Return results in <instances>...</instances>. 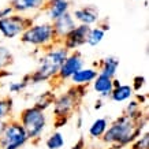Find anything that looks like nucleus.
<instances>
[{
  "label": "nucleus",
  "instance_id": "obj_2",
  "mask_svg": "<svg viewBox=\"0 0 149 149\" xmlns=\"http://www.w3.org/2000/svg\"><path fill=\"white\" fill-rule=\"evenodd\" d=\"M67 55L68 51L60 42H55L54 45L41 51L40 56L37 59L36 70L27 74L30 86L42 85V84L56 81L58 72Z\"/></svg>",
  "mask_w": 149,
  "mask_h": 149
},
{
  "label": "nucleus",
  "instance_id": "obj_23",
  "mask_svg": "<svg viewBox=\"0 0 149 149\" xmlns=\"http://www.w3.org/2000/svg\"><path fill=\"white\" fill-rule=\"evenodd\" d=\"M55 96H56V93L52 92V91L42 92V93H40V95L36 97L33 105H36L37 108L42 109V111H48V109L52 107V103H54Z\"/></svg>",
  "mask_w": 149,
  "mask_h": 149
},
{
  "label": "nucleus",
  "instance_id": "obj_30",
  "mask_svg": "<svg viewBox=\"0 0 149 149\" xmlns=\"http://www.w3.org/2000/svg\"><path fill=\"white\" fill-rule=\"evenodd\" d=\"M75 126H77V129H82V126H84V116L82 115L75 116Z\"/></svg>",
  "mask_w": 149,
  "mask_h": 149
},
{
  "label": "nucleus",
  "instance_id": "obj_19",
  "mask_svg": "<svg viewBox=\"0 0 149 149\" xmlns=\"http://www.w3.org/2000/svg\"><path fill=\"white\" fill-rule=\"evenodd\" d=\"M109 120L105 116H99L89 125L88 127V136L92 140H101V137L105 134V131L108 129Z\"/></svg>",
  "mask_w": 149,
  "mask_h": 149
},
{
  "label": "nucleus",
  "instance_id": "obj_17",
  "mask_svg": "<svg viewBox=\"0 0 149 149\" xmlns=\"http://www.w3.org/2000/svg\"><path fill=\"white\" fill-rule=\"evenodd\" d=\"M134 96H136V92L133 91L130 84H122L120 82L116 86H113L112 92H111V96H109V100L113 101V103L122 104V103H127Z\"/></svg>",
  "mask_w": 149,
  "mask_h": 149
},
{
  "label": "nucleus",
  "instance_id": "obj_20",
  "mask_svg": "<svg viewBox=\"0 0 149 149\" xmlns=\"http://www.w3.org/2000/svg\"><path fill=\"white\" fill-rule=\"evenodd\" d=\"M14 113V100L10 96L0 97V120L8 122L13 119Z\"/></svg>",
  "mask_w": 149,
  "mask_h": 149
},
{
  "label": "nucleus",
  "instance_id": "obj_14",
  "mask_svg": "<svg viewBox=\"0 0 149 149\" xmlns=\"http://www.w3.org/2000/svg\"><path fill=\"white\" fill-rule=\"evenodd\" d=\"M97 68L95 67H84L81 70H78L71 78H70V81L71 82V86H81V88H88V86L92 85V82L95 81V78L97 77Z\"/></svg>",
  "mask_w": 149,
  "mask_h": 149
},
{
  "label": "nucleus",
  "instance_id": "obj_9",
  "mask_svg": "<svg viewBox=\"0 0 149 149\" xmlns=\"http://www.w3.org/2000/svg\"><path fill=\"white\" fill-rule=\"evenodd\" d=\"M89 32V26L85 25H75V27L63 40L60 41V44L68 51V52H75L79 51L84 45H86V36Z\"/></svg>",
  "mask_w": 149,
  "mask_h": 149
},
{
  "label": "nucleus",
  "instance_id": "obj_34",
  "mask_svg": "<svg viewBox=\"0 0 149 149\" xmlns=\"http://www.w3.org/2000/svg\"><path fill=\"white\" fill-rule=\"evenodd\" d=\"M134 1H145V0H134Z\"/></svg>",
  "mask_w": 149,
  "mask_h": 149
},
{
  "label": "nucleus",
  "instance_id": "obj_13",
  "mask_svg": "<svg viewBox=\"0 0 149 149\" xmlns=\"http://www.w3.org/2000/svg\"><path fill=\"white\" fill-rule=\"evenodd\" d=\"M75 25H77V23H75V21L72 18L71 13L64 14L63 17H60V18H58L56 21L52 22V27H54L55 36H56L59 42L63 40L68 33L71 32L72 29L75 27Z\"/></svg>",
  "mask_w": 149,
  "mask_h": 149
},
{
  "label": "nucleus",
  "instance_id": "obj_28",
  "mask_svg": "<svg viewBox=\"0 0 149 149\" xmlns=\"http://www.w3.org/2000/svg\"><path fill=\"white\" fill-rule=\"evenodd\" d=\"M11 14H14V10L11 8V6H4V7H1L0 8V19L3 18H7V17H10Z\"/></svg>",
  "mask_w": 149,
  "mask_h": 149
},
{
  "label": "nucleus",
  "instance_id": "obj_26",
  "mask_svg": "<svg viewBox=\"0 0 149 149\" xmlns=\"http://www.w3.org/2000/svg\"><path fill=\"white\" fill-rule=\"evenodd\" d=\"M130 149H149V133H148V130L144 131V133L133 142Z\"/></svg>",
  "mask_w": 149,
  "mask_h": 149
},
{
  "label": "nucleus",
  "instance_id": "obj_16",
  "mask_svg": "<svg viewBox=\"0 0 149 149\" xmlns=\"http://www.w3.org/2000/svg\"><path fill=\"white\" fill-rule=\"evenodd\" d=\"M92 88L93 91L97 93L99 99L107 100L111 96V92L113 89V78H109L103 74H97V77L95 78V81L92 82Z\"/></svg>",
  "mask_w": 149,
  "mask_h": 149
},
{
  "label": "nucleus",
  "instance_id": "obj_25",
  "mask_svg": "<svg viewBox=\"0 0 149 149\" xmlns=\"http://www.w3.org/2000/svg\"><path fill=\"white\" fill-rule=\"evenodd\" d=\"M66 144L64 136L62 131L55 130L54 133H51L45 140V148L47 149H62Z\"/></svg>",
  "mask_w": 149,
  "mask_h": 149
},
{
  "label": "nucleus",
  "instance_id": "obj_5",
  "mask_svg": "<svg viewBox=\"0 0 149 149\" xmlns=\"http://www.w3.org/2000/svg\"><path fill=\"white\" fill-rule=\"evenodd\" d=\"M17 120L22 125L29 137V141L32 142H38L42 138V134L45 133L47 126H48L47 111L37 108L33 104L21 111Z\"/></svg>",
  "mask_w": 149,
  "mask_h": 149
},
{
  "label": "nucleus",
  "instance_id": "obj_12",
  "mask_svg": "<svg viewBox=\"0 0 149 149\" xmlns=\"http://www.w3.org/2000/svg\"><path fill=\"white\" fill-rule=\"evenodd\" d=\"M45 3L47 0H11L10 6H11V8L14 10L15 14L29 17V15L41 13Z\"/></svg>",
  "mask_w": 149,
  "mask_h": 149
},
{
  "label": "nucleus",
  "instance_id": "obj_10",
  "mask_svg": "<svg viewBox=\"0 0 149 149\" xmlns=\"http://www.w3.org/2000/svg\"><path fill=\"white\" fill-rule=\"evenodd\" d=\"M71 15L77 25H85V26H89V27L95 26V25H97L101 21L99 8L93 4L77 7V8L72 10Z\"/></svg>",
  "mask_w": 149,
  "mask_h": 149
},
{
  "label": "nucleus",
  "instance_id": "obj_15",
  "mask_svg": "<svg viewBox=\"0 0 149 149\" xmlns=\"http://www.w3.org/2000/svg\"><path fill=\"white\" fill-rule=\"evenodd\" d=\"M109 30V23L107 21H100L97 25L89 27V32L86 36V45L99 47L105 38V34Z\"/></svg>",
  "mask_w": 149,
  "mask_h": 149
},
{
  "label": "nucleus",
  "instance_id": "obj_6",
  "mask_svg": "<svg viewBox=\"0 0 149 149\" xmlns=\"http://www.w3.org/2000/svg\"><path fill=\"white\" fill-rule=\"evenodd\" d=\"M29 142L26 131L17 119L6 123V129L0 137V149H23Z\"/></svg>",
  "mask_w": 149,
  "mask_h": 149
},
{
  "label": "nucleus",
  "instance_id": "obj_32",
  "mask_svg": "<svg viewBox=\"0 0 149 149\" xmlns=\"http://www.w3.org/2000/svg\"><path fill=\"white\" fill-rule=\"evenodd\" d=\"M6 123L7 122H1V120H0V137H1L3 131H4V129H6Z\"/></svg>",
  "mask_w": 149,
  "mask_h": 149
},
{
  "label": "nucleus",
  "instance_id": "obj_33",
  "mask_svg": "<svg viewBox=\"0 0 149 149\" xmlns=\"http://www.w3.org/2000/svg\"><path fill=\"white\" fill-rule=\"evenodd\" d=\"M86 149H103V148H97V146H91V148H86Z\"/></svg>",
  "mask_w": 149,
  "mask_h": 149
},
{
  "label": "nucleus",
  "instance_id": "obj_8",
  "mask_svg": "<svg viewBox=\"0 0 149 149\" xmlns=\"http://www.w3.org/2000/svg\"><path fill=\"white\" fill-rule=\"evenodd\" d=\"M85 66V59L82 56V54L79 51H75V52H68V55L64 59L63 64L58 72V77H56V82L59 84H64V82H68L70 78L78 71L81 70L82 67Z\"/></svg>",
  "mask_w": 149,
  "mask_h": 149
},
{
  "label": "nucleus",
  "instance_id": "obj_27",
  "mask_svg": "<svg viewBox=\"0 0 149 149\" xmlns=\"http://www.w3.org/2000/svg\"><path fill=\"white\" fill-rule=\"evenodd\" d=\"M130 85L136 93L137 92H141L144 89V86L146 85V78H145L144 75H136V77L133 78V82H131Z\"/></svg>",
  "mask_w": 149,
  "mask_h": 149
},
{
  "label": "nucleus",
  "instance_id": "obj_22",
  "mask_svg": "<svg viewBox=\"0 0 149 149\" xmlns=\"http://www.w3.org/2000/svg\"><path fill=\"white\" fill-rule=\"evenodd\" d=\"M30 86V82H29V75H25L21 79H17V81H8L7 82V92L10 95H21L26 91L27 88Z\"/></svg>",
  "mask_w": 149,
  "mask_h": 149
},
{
  "label": "nucleus",
  "instance_id": "obj_29",
  "mask_svg": "<svg viewBox=\"0 0 149 149\" xmlns=\"http://www.w3.org/2000/svg\"><path fill=\"white\" fill-rule=\"evenodd\" d=\"M88 146H86V141L84 137H79L77 141H75V144L71 146V149H86Z\"/></svg>",
  "mask_w": 149,
  "mask_h": 149
},
{
  "label": "nucleus",
  "instance_id": "obj_4",
  "mask_svg": "<svg viewBox=\"0 0 149 149\" xmlns=\"http://www.w3.org/2000/svg\"><path fill=\"white\" fill-rule=\"evenodd\" d=\"M19 40L23 45L41 51L54 45L55 42H59L55 36L52 23L48 21H34V19L21 34Z\"/></svg>",
  "mask_w": 149,
  "mask_h": 149
},
{
  "label": "nucleus",
  "instance_id": "obj_1",
  "mask_svg": "<svg viewBox=\"0 0 149 149\" xmlns=\"http://www.w3.org/2000/svg\"><path fill=\"white\" fill-rule=\"evenodd\" d=\"M148 130V116L145 113L140 119H133L127 115H119L109 122L101 142L111 149H127L138 137Z\"/></svg>",
  "mask_w": 149,
  "mask_h": 149
},
{
  "label": "nucleus",
  "instance_id": "obj_11",
  "mask_svg": "<svg viewBox=\"0 0 149 149\" xmlns=\"http://www.w3.org/2000/svg\"><path fill=\"white\" fill-rule=\"evenodd\" d=\"M41 13H44L47 21L52 23L64 14L71 13V3L70 0H47Z\"/></svg>",
  "mask_w": 149,
  "mask_h": 149
},
{
  "label": "nucleus",
  "instance_id": "obj_7",
  "mask_svg": "<svg viewBox=\"0 0 149 149\" xmlns=\"http://www.w3.org/2000/svg\"><path fill=\"white\" fill-rule=\"evenodd\" d=\"M34 18L19 15V14H11L7 18L0 19V34L6 40H13L21 37L26 27L33 22Z\"/></svg>",
  "mask_w": 149,
  "mask_h": 149
},
{
  "label": "nucleus",
  "instance_id": "obj_21",
  "mask_svg": "<svg viewBox=\"0 0 149 149\" xmlns=\"http://www.w3.org/2000/svg\"><path fill=\"white\" fill-rule=\"evenodd\" d=\"M14 62V55L13 52L10 51L8 47L0 44V77L1 75H8L7 68L13 64Z\"/></svg>",
  "mask_w": 149,
  "mask_h": 149
},
{
  "label": "nucleus",
  "instance_id": "obj_3",
  "mask_svg": "<svg viewBox=\"0 0 149 149\" xmlns=\"http://www.w3.org/2000/svg\"><path fill=\"white\" fill-rule=\"evenodd\" d=\"M88 93V88L81 86H70L66 91L60 92L55 96L52 103V113H54L55 127H62L68 122V119L74 115L82 103L84 97Z\"/></svg>",
  "mask_w": 149,
  "mask_h": 149
},
{
  "label": "nucleus",
  "instance_id": "obj_24",
  "mask_svg": "<svg viewBox=\"0 0 149 149\" xmlns=\"http://www.w3.org/2000/svg\"><path fill=\"white\" fill-rule=\"evenodd\" d=\"M125 115L133 118V119H140L141 116H144L145 112L142 111V104L136 99L133 97L131 100H129L126 103V107H125Z\"/></svg>",
  "mask_w": 149,
  "mask_h": 149
},
{
  "label": "nucleus",
  "instance_id": "obj_31",
  "mask_svg": "<svg viewBox=\"0 0 149 149\" xmlns=\"http://www.w3.org/2000/svg\"><path fill=\"white\" fill-rule=\"evenodd\" d=\"M103 105H104V104H103V100L99 99V100H97V101L95 103V109H96V111H99V109L103 108Z\"/></svg>",
  "mask_w": 149,
  "mask_h": 149
},
{
  "label": "nucleus",
  "instance_id": "obj_18",
  "mask_svg": "<svg viewBox=\"0 0 149 149\" xmlns=\"http://www.w3.org/2000/svg\"><path fill=\"white\" fill-rule=\"evenodd\" d=\"M119 64H120L119 58L113 56V55H109V56H105L99 62L97 71L109 78H115L118 74V70H119Z\"/></svg>",
  "mask_w": 149,
  "mask_h": 149
}]
</instances>
